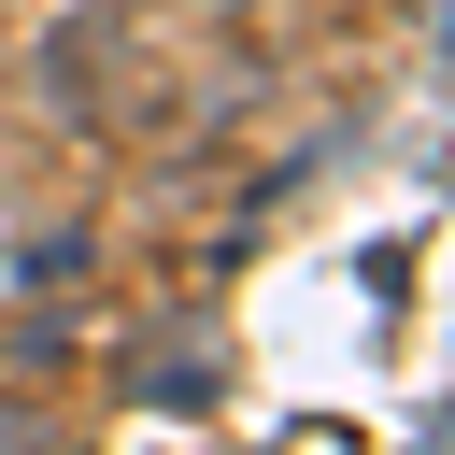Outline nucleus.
Wrapping results in <instances>:
<instances>
[{"instance_id":"1","label":"nucleus","mask_w":455,"mask_h":455,"mask_svg":"<svg viewBox=\"0 0 455 455\" xmlns=\"http://www.w3.org/2000/svg\"><path fill=\"white\" fill-rule=\"evenodd\" d=\"M128 398H185V412H213V398H228V355H213V341H142V355H128Z\"/></svg>"},{"instance_id":"2","label":"nucleus","mask_w":455,"mask_h":455,"mask_svg":"<svg viewBox=\"0 0 455 455\" xmlns=\"http://www.w3.org/2000/svg\"><path fill=\"white\" fill-rule=\"evenodd\" d=\"M213 14H256V0H213Z\"/></svg>"}]
</instances>
